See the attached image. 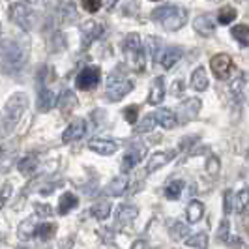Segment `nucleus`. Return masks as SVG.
<instances>
[{"label":"nucleus","instance_id":"41","mask_svg":"<svg viewBox=\"0 0 249 249\" xmlns=\"http://www.w3.org/2000/svg\"><path fill=\"white\" fill-rule=\"evenodd\" d=\"M223 206H225V215L232 212V206H234V197H232V191L227 189L225 191V197H223Z\"/></svg>","mask_w":249,"mask_h":249},{"label":"nucleus","instance_id":"28","mask_svg":"<svg viewBox=\"0 0 249 249\" xmlns=\"http://www.w3.org/2000/svg\"><path fill=\"white\" fill-rule=\"evenodd\" d=\"M36 167H37V158L32 156V154H30V156H25L21 161L17 163V171L23 176H30L36 171Z\"/></svg>","mask_w":249,"mask_h":249},{"label":"nucleus","instance_id":"42","mask_svg":"<svg viewBox=\"0 0 249 249\" xmlns=\"http://www.w3.org/2000/svg\"><path fill=\"white\" fill-rule=\"evenodd\" d=\"M160 39L158 37H148V49H150V56L152 58H158V49H160Z\"/></svg>","mask_w":249,"mask_h":249},{"label":"nucleus","instance_id":"49","mask_svg":"<svg viewBox=\"0 0 249 249\" xmlns=\"http://www.w3.org/2000/svg\"><path fill=\"white\" fill-rule=\"evenodd\" d=\"M0 43H2V28H0Z\"/></svg>","mask_w":249,"mask_h":249},{"label":"nucleus","instance_id":"14","mask_svg":"<svg viewBox=\"0 0 249 249\" xmlns=\"http://www.w3.org/2000/svg\"><path fill=\"white\" fill-rule=\"evenodd\" d=\"M176 158V150H169V152H156L152 158H150L148 165H146V173H156L158 169L165 167L171 160Z\"/></svg>","mask_w":249,"mask_h":249},{"label":"nucleus","instance_id":"31","mask_svg":"<svg viewBox=\"0 0 249 249\" xmlns=\"http://www.w3.org/2000/svg\"><path fill=\"white\" fill-rule=\"evenodd\" d=\"M56 234V223H37V229H36V236L39 240H43V242H47L51 238H54Z\"/></svg>","mask_w":249,"mask_h":249},{"label":"nucleus","instance_id":"47","mask_svg":"<svg viewBox=\"0 0 249 249\" xmlns=\"http://www.w3.org/2000/svg\"><path fill=\"white\" fill-rule=\"evenodd\" d=\"M131 249H148V246H146V242H144V240H137V242L131 246Z\"/></svg>","mask_w":249,"mask_h":249},{"label":"nucleus","instance_id":"30","mask_svg":"<svg viewBox=\"0 0 249 249\" xmlns=\"http://www.w3.org/2000/svg\"><path fill=\"white\" fill-rule=\"evenodd\" d=\"M231 36L236 39L242 47L249 45V26L248 25H236L231 28Z\"/></svg>","mask_w":249,"mask_h":249},{"label":"nucleus","instance_id":"44","mask_svg":"<svg viewBox=\"0 0 249 249\" xmlns=\"http://www.w3.org/2000/svg\"><path fill=\"white\" fill-rule=\"evenodd\" d=\"M101 6H103V2H100V0H94V2H83V8H85L88 13H96Z\"/></svg>","mask_w":249,"mask_h":249},{"label":"nucleus","instance_id":"6","mask_svg":"<svg viewBox=\"0 0 249 249\" xmlns=\"http://www.w3.org/2000/svg\"><path fill=\"white\" fill-rule=\"evenodd\" d=\"M210 68H212L215 79L225 81V79L231 77V71H232L234 64H232V58L227 53H219V54H213L212 58H210Z\"/></svg>","mask_w":249,"mask_h":249},{"label":"nucleus","instance_id":"10","mask_svg":"<svg viewBox=\"0 0 249 249\" xmlns=\"http://www.w3.org/2000/svg\"><path fill=\"white\" fill-rule=\"evenodd\" d=\"M103 32H105V28L101 23L98 21H87L85 25L81 26V37H83V45L88 47L92 41H96L98 37L103 36Z\"/></svg>","mask_w":249,"mask_h":249},{"label":"nucleus","instance_id":"24","mask_svg":"<svg viewBox=\"0 0 249 249\" xmlns=\"http://www.w3.org/2000/svg\"><path fill=\"white\" fill-rule=\"evenodd\" d=\"M210 85V81H208V75H206V70L199 66V68H195V71L191 75V87L195 88L197 92H204L206 88Z\"/></svg>","mask_w":249,"mask_h":249},{"label":"nucleus","instance_id":"35","mask_svg":"<svg viewBox=\"0 0 249 249\" xmlns=\"http://www.w3.org/2000/svg\"><path fill=\"white\" fill-rule=\"evenodd\" d=\"M249 206V187H244L236 193V199H234V208L236 212H246V208Z\"/></svg>","mask_w":249,"mask_h":249},{"label":"nucleus","instance_id":"15","mask_svg":"<svg viewBox=\"0 0 249 249\" xmlns=\"http://www.w3.org/2000/svg\"><path fill=\"white\" fill-rule=\"evenodd\" d=\"M56 105V96L54 92L49 90L47 87L37 88V111L39 112H47Z\"/></svg>","mask_w":249,"mask_h":249},{"label":"nucleus","instance_id":"17","mask_svg":"<svg viewBox=\"0 0 249 249\" xmlns=\"http://www.w3.org/2000/svg\"><path fill=\"white\" fill-rule=\"evenodd\" d=\"M163 100H165V79L158 77V79H154V83L150 87V94L146 103L148 105H160V103H163Z\"/></svg>","mask_w":249,"mask_h":249},{"label":"nucleus","instance_id":"22","mask_svg":"<svg viewBox=\"0 0 249 249\" xmlns=\"http://www.w3.org/2000/svg\"><path fill=\"white\" fill-rule=\"evenodd\" d=\"M77 204H79L77 195L66 191V193H62L60 200H58V213H60V215H68L73 208H77Z\"/></svg>","mask_w":249,"mask_h":249},{"label":"nucleus","instance_id":"21","mask_svg":"<svg viewBox=\"0 0 249 249\" xmlns=\"http://www.w3.org/2000/svg\"><path fill=\"white\" fill-rule=\"evenodd\" d=\"M186 215H187V223H199L204 215V204L200 200H191L186 208Z\"/></svg>","mask_w":249,"mask_h":249},{"label":"nucleus","instance_id":"7","mask_svg":"<svg viewBox=\"0 0 249 249\" xmlns=\"http://www.w3.org/2000/svg\"><path fill=\"white\" fill-rule=\"evenodd\" d=\"M12 10V19L21 26L23 30H30L32 28V23H34V13L30 12L28 4L25 2H13L10 6Z\"/></svg>","mask_w":249,"mask_h":249},{"label":"nucleus","instance_id":"20","mask_svg":"<svg viewBox=\"0 0 249 249\" xmlns=\"http://www.w3.org/2000/svg\"><path fill=\"white\" fill-rule=\"evenodd\" d=\"M56 103H58L60 111H62L64 114H68V112H71L75 107H77L79 100H77V96L73 94V90H64L62 94H60V98L56 100Z\"/></svg>","mask_w":249,"mask_h":249},{"label":"nucleus","instance_id":"1","mask_svg":"<svg viewBox=\"0 0 249 249\" xmlns=\"http://www.w3.org/2000/svg\"><path fill=\"white\" fill-rule=\"evenodd\" d=\"M26 105H28L26 94H15L10 98V101L6 103L4 111L0 114V139L10 137L15 131L23 112L26 111Z\"/></svg>","mask_w":249,"mask_h":249},{"label":"nucleus","instance_id":"19","mask_svg":"<svg viewBox=\"0 0 249 249\" xmlns=\"http://www.w3.org/2000/svg\"><path fill=\"white\" fill-rule=\"evenodd\" d=\"M152 116H154V122H156V124H160L161 127H165V129H173V127L178 124L175 112L169 111V109H163V107L161 109H158Z\"/></svg>","mask_w":249,"mask_h":249},{"label":"nucleus","instance_id":"4","mask_svg":"<svg viewBox=\"0 0 249 249\" xmlns=\"http://www.w3.org/2000/svg\"><path fill=\"white\" fill-rule=\"evenodd\" d=\"M133 90V83L125 77H120V75L112 73L109 79H107V98L111 101H120L124 100L125 96Z\"/></svg>","mask_w":249,"mask_h":249},{"label":"nucleus","instance_id":"33","mask_svg":"<svg viewBox=\"0 0 249 249\" xmlns=\"http://www.w3.org/2000/svg\"><path fill=\"white\" fill-rule=\"evenodd\" d=\"M236 10L232 6H223L219 12H217V23L219 25H232V21L236 19Z\"/></svg>","mask_w":249,"mask_h":249},{"label":"nucleus","instance_id":"32","mask_svg":"<svg viewBox=\"0 0 249 249\" xmlns=\"http://www.w3.org/2000/svg\"><path fill=\"white\" fill-rule=\"evenodd\" d=\"M186 246L193 249H208V234L206 232H197L193 236L186 238Z\"/></svg>","mask_w":249,"mask_h":249},{"label":"nucleus","instance_id":"26","mask_svg":"<svg viewBox=\"0 0 249 249\" xmlns=\"http://www.w3.org/2000/svg\"><path fill=\"white\" fill-rule=\"evenodd\" d=\"M129 186V178H125V176H118V178H114L111 184L107 186V195H112V197H118V195H124L125 189Z\"/></svg>","mask_w":249,"mask_h":249},{"label":"nucleus","instance_id":"37","mask_svg":"<svg viewBox=\"0 0 249 249\" xmlns=\"http://www.w3.org/2000/svg\"><path fill=\"white\" fill-rule=\"evenodd\" d=\"M154 125H156L154 116H152V114H146V116H144V118L135 125V133H148V131H152V127H154Z\"/></svg>","mask_w":249,"mask_h":249},{"label":"nucleus","instance_id":"16","mask_svg":"<svg viewBox=\"0 0 249 249\" xmlns=\"http://www.w3.org/2000/svg\"><path fill=\"white\" fill-rule=\"evenodd\" d=\"M193 28H195V32H197V34L208 37L215 32V23H213V19L210 17V15H206V13H204V15L195 17V21H193Z\"/></svg>","mask_w":249,"mask_h":249},{"label":"nucleus","instance_id":"39","mask_svg":"<svg viewBox=\"0 0 249 249\" xmlns=\"http://www.w3.org/2000/svg\"><path fill=\"white\" fill-rule=\"evenodd\" d=\"M204 169H206L208 176H217V173H219V158L217 156H210L206 165H204Z\"/></svg>","mask_w":249,"mask_h":249},{"label":"nucleus","instance_id":"43","mask_svg":"<svg viewBox=\"0 0 249 249\" xmlns=\"http://www.w3.org/2000/svg\"><path fill=\"white\" fill-rule=\"evenodd\" d=\"M36 215L37 217H51L53 210L49 204H36Z\"/></svg>","mask_w":249,"mask_h":249},{"label":"nucleus","instance_id":"9","mask_svg":"<svg viewBox=\"0 0 249 249\" xmlns=\"http://www.w3.org/2000/svg\"><path fill=\"white\" fill-rule=\"evenodd\" d=\"M146 156V148L144 146H133L124 154L122 160V173H129L137 167V163H141Z\"/></svg>","mask_w":249,"mask_h":249},{"label":"nucleus","instance_id":"12","mask_svg":"<svg viewBox=\"0 0 249 249\" xmlns=\"http://www.w3.org/2000/svg\"><path fill=\"white\" fill-rule=\"evenodd\" d=\"M88 148L100 156H112L116 150H118V144L111 141V139H101V137H94L90 139L88 142Z\"/></svg>","mask_w":249,"mask_h":249},{"label":"nucleus","instance_id":"23","mask_svg":"<svg viewBox=\"0 0 249 249\" xmlns=\"http://www.w3.org/2000/svg\"><path fill=\"white\" fill-rule=\"evenodd\" d=\"M137 215H139V210L135 208V206H127V204H124V206H120V208H118V213H116V221H118V225L125 227V225L133 223Z\"/></svg>","mask_w":249,"mask_h":249},{"label":"nucleus","instance_id":"18","mask_svg":"<svg viewBox=\"0 0 249 249\" xmlns=\"http://www.w3.org/2000/svg\"><path fill=\"white\" fill-rule=\"evenodd\" d=\"M182 54H184V51L180 49V47H167V49L158 56V60H160V64H161L165 70H171V68L182 58Z\"/></svg>","mask_w":249,"mask_h":249},{"label":"nucleus","instance_id":"8","mask_svg":"<svg viewBox=\"0 0 249 249\" xmlns=\"http://www.w3.org/2000/svg\"><path fill=\"white\" fill-rule=\"evenodd\" d=\"M200 107H202L200 100H197V98H187L186 101H182V103H180V107H178V112H176L175 116H176V118H180L182 122L193 120V118L199 114Z\"/></svg>","mask_w":249,"mask_h":249},{"label":"nucleus","instance_id":"48","mask_svg":"<svg viewBox=\"0 0 249 249\" xmlns=\"http://www.w3.org/2000/svg\"><path fill=\"white\" fill-rule=\"evenodd\" d=\"M71 248H73V238H68L62 246H60V249H71Z\"/></svg>","mask_w":249,"mask_h":249},{"label":"nucleus","instance_id":"38","mask_svg":"<svg viewBox=\"0 0 249 249\" xmlns=\"http://www.w3.org/2000/svg\"><path fill=\"white\" fill-rule=\"evenodd\" d=\"M217 238L221 240V242H229L231 240V223H229V219L223 217V221L219 223V229H217Z\"/></svg>","mask_w":249,"mask_h":249},{"label":"nucleus","instance_id":"45","mask_svg":"<svg viewBox=\"0 0 249 249\" xmlns=\"http://www.w3.org/2000/svg\"><path fill=\"white\" fill-rule=\"evenodd\" d=\"M197 141H199V137H197V135H193V137H184L182 139V141H180V146H178V148L180 150H186V148H191V144H193V142H197Z\"/></svg>","mask_w":249,"mask_h":249},{"label":"nucleus","instance_id":"5","mask_svg":"<svg viewBox=\"0 0 249 249\" xmlns=\"http://www.w3.org/2000/svg\"><path fill=\"white\" fill-rule=\"evenodd\" d=\"M101 81V70L98 66H87L81 70L79 75L75 77V87L79 90H92L100 85Z\"/></svg>","mask_w":249,"mask_h":249},{"label":"nucleus","instance_id":"46","mask_svg":"<svg viewBox=\"0 0 249 249\" xmlns=\"http://www.w3.org/2000/svg\"><path fill=\"white\" fill-rule=\"evenodd\" d=\"M184 83H182V81H176L175 85H173V88H175V90H173V94H175V96H182V94H184Z\"/></svg>","mask_w":249,"mask_h":249},{"label":"nucleus","instance_id":"25","mask_svg":"<svg viewBox=\"0 0 249 249\" xmlns=\"http://www.w3.org/2000/svg\"><path fill=\"white\" fill-rule=\"evenodd\" d=\"M36 229H37L36 219L34 217H28V219H25L23 223L17 227V236H19V240L26 242V240H30L32 236H36Z\"/></svg>","mask_w":249,"mask_h":249},{"label":"nucleus","instance_id":"2","mask_svg":"<svg viewBox=\"0 0 249 249\" xmlns=\"http://www.w3.org/2000/svg\"><path fill=\"white\" fill-rule=\"evenodd\" d=\"M152 19L156 23H160L165 30L176 32V30L186 26L187 10L182 8V6H178V4H161L160 8H156L152 12Z\"/></svg>","mask_w":249,"mask_h":249},{"label":"nucleus","instance_id":"3","mask_svg":"<svg viewBox=\"0 0 249 249\" xmlns=\"http://www.w3.org/2000/svg\"><path fill=\"white\" fill-rule=\"evenodd\" d=\"M122 49L127 58L129 66L135 70V71H142L144 70V49H142V43H141V36L139 34H127L124 37V43H122Z\"/></svg>","mask_w":249,"mask_h":249},{"label":"nucleus","instance_id":"27","mask_svg":"<svg viewBox=\"0 0 249 249\" xmlns=\"http://www.w3.org/2000/svg\"><path fill=\"white\" fill-rule=\"evenodd\" d=\"M111 200H100V202H96L92 208H90V213L98 219V221H105L109 215H111Z\"/></svg>","mask_w":249,"mask_h":249},{"label":"nucleus","instance_id":"13","mask_svg":"<svg viewBox=\"0 0 249 249\" xmlns=\"http://www.w3.org/2000/svg\"><path fill=\"white\" fill-rule=\"evenodd\" d=\"M4 62H6V68L17 70V68H21V66L25 64V53L21 51L19 45L12 43V45L6 49V53H4Z\"/></svg>","mask_w":249,"mask_h":249},{"label":"nucleus","instance_id":"29","mask_svg":"<svg viewBox=\"0 0 249 249\" xmlns=\"http://www.w3.org/2000/svg\"><path fill=\"white\" fill-rule=\"evenodd\" d=\"M186 187V182H182V180H173V182H169L167 187H165V197L169 200H178L182 197V189Z\"/></svg>","mask_w":249,"mask_h":249},{"label":"nucleus","instance_id":"11","mask_svg":"<svg viewBox=\"0 0 249 249\" xmlns=\"http://www.w3.org/2000/svg\"><path fill=\"white\" fill-rule=\"evenodd\" d=\"M85 133H87V120H85V118H75L73 122L64 129L62 142H73V141H79Z\"/></svg>","mask_w":249,"mask_h":249},{"label":"nucleus","instance_id":"36","mask_svg":"<svg viewBox=\"0 0 249 249\" xmlns=\"http://www.w3.org/2000/svg\"><path fill=\"white\" fill-rule=\"evenodd\" d=\"M187 234H189V227L186 223H182V221H175L173 223V227H171L173 240H184V238H187Z\"/></svg>","mask_w":249,"mask_h":249},{"label":"nucleus","instance_id":"34","mask_svg":"<svg viewBox=\"0 0 249 249\" xmlns=\"http://www.w3.org/2000/svg\"><path fill=\"white\" fill-rule=\"evenodd\" d=\"M244 88H246V77L240 73L236 79L231 83V87H229V92H231V96H232L234 100H240V98L244 96Z\"/></svg>","mask_w":249,"mask_h":249},{"label":"nucleus","instance_id":"40","mask_svg":"<svg viewBox=\"0 0 249 249\" xmlns=\"http://www.w3.org/2000/svg\"><path fill=\"white\" fill-rule=\"evenodd\" d=\"M124 116H125V122H129V124H137L139 107H137V105H131V107H127V109L124 111Z\"/></svg>","mask_w":249,"mask_h":249}]
</instances>
